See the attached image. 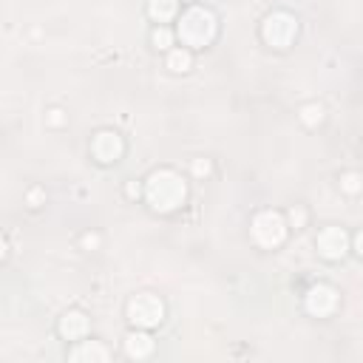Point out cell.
Returning a JSON list of instances; mask_svg holds the SVG:
<instances>
[{
  "instance_id": "1",
  "label": "cell",
  "mask_w": 363,
  "mask_h": 363,
  "mask_svg": "<svg viewBox=\"0 0 363 363\" xmlns=\"http://www.w3.org/2000/svg\"><path fill=\"white\" fill-rule=\"evenodd\" d=\"M145 199L150 202V207L157 213H170L179 204H185L188 199V188L182 176L170 168H162V170H154L145 182Z\"/></svg>"
},
{
  "instance_id": "2",
  "label": "cell",
  "mask_w": 363,
  "mask_h": 363,
  "mask_svg": "<svg viewBox=\"0 0 363 363\" xmlns=\"http://www.w3.org/2000/svg\"><path fill=\"white\" fill-rule=\"evenodd\" d=\"M216 17L204 6H191L179 17V37L188 48H204L210 40L216 37Z\"/></svg>"
},
{
  "instance_id": "3",
  "label": "cell",
  "mask_w": 363,
  "mask_h": 363,
  "mask_svg": "<svg viewBox=\"0 0 363 363\" xmlns=\"http://www.w3.org/2000/svg\"><path fill=\"white\" fill-rule=\"evenodd\" d=\"M253 238H256V245L272 250V247H278L281 241L287 238V222L281 213H272V210H264V213H258L253 219V227H250Z\"/></svg>"
},
{
  "instance_id": "4",
  "label": "cell",
  "mask_w": 363,
  "mask_h": 363,
  "mask_svg": "<svg viewBox=\"0 0 363 363\" xmlns=\"http://www.w3.org/2000/svg\"><path fill=\"white\" fill-rule=\"evenodd\" d=\"M165 318V304L154 292H139L128 301V321L139 329H150Z\"/></svg>"
},
{
  "instance_id": "5",
  "label": "cell",
  "mask_w": 363,
  "mask_h": 363,
  "mask_svg": "<svg viewBox=\"0 0 363 363\" xmlns=\"http://www.w3.org/2000/svg\"><path fill=\"white\" fill-rule=\"evenodd\" d=\"M295 32H298V23H295V17L287 15V12H272V15H267V20L261 23V37H264L272 48H287V46L292 43Z\"/></svg>"
},
{
  "instance_id": "6",
  "label": "cell",
  "mask_w": 363,
  "mask_h": 363,
  "mask_svg": "<svg viewBox=\"0 0 363 363\" xmlns=\"http://www.w3.org/2000/svg\"><path fill=\"white\" fill-rule=\"evenodd\" d=\"M91 154H94L103 165H111L125 154V142L119 139V134H114V131H100L94 136V142H91Z\"/></svg>"
},
{
  "instance_id": "7",
  "label": "cell",
  "mask_w": 363,
  "mask_h": 363,
  "mask_svg": "<svg viewBox=\"0 0 363 363\" xmlns=\"http://www.w3.org/2000/svg\"><path fill=\"white\" fill-rule=\"evenodd\" d=\"M304 307H307L310 315L324 318V315H329V312H335V307H338V292L332 290V287H326V284H318V287H312V290L307 292Z\"/></svg>"
},
{
  "instance_id": "8",
  "label": "cell",
  "mask_w": 363,
  "mask_h": 363,
  "mask_svg": "<svg viewBox=\"0 0 363 363\" xmlns=\"http://www.w3.org/2000/svg\"><path fill=\"white\" fill-rule=\"evenodd\" d=\"M346 245H349V238L341 227H326L318 233V253L329 261H338L346 256Z\"/></svg>"
},
{
  "instance_id": "9",
  "label": "cell",
  "mask_w": 363,
  "mask_h": 363,
  "mask_svg": "<svg viewBox=\"0 0 363 363\" xmlns=\"http://www.w3.org/2000/svg\"><path fill=\"white\" fill-rule=\"evenodd\" d=\"M85 332H88V318H85V312L69 310L63 318H60V335H63L66 341H80V338H85Z\"/></svg>"
},
{
  "instance_id": "10",
  "label": "cell",
  "mask_w": 363,
  "mask_h": 363,
  "mask_svg": "<svg viewBox=\"0 0 363 363\" xmlns=\"http://www.w3.org/2000/svg\"><path fill=\"white\" fill-rule=\"evenodd\" d=\"M154 352V338L145 335V332H131L125 335V355L128 357H148Z\"/></svg>"
},
{
  "instance_id": "11",
  "label": "cell",
  "mask_w": 363,
  "mask_h": 363,
  "mask_svg": "<svg viewBox=\"0 0 363 363\" xmlns=\"http://www.w3.org/2000/svg\"><path fill=\"white\" fill-rule=\"evenodd\" d=\"M148 15L154 20H159V26H165L168 20H173L179 15V0H150Z\"/></svg>"
},
{
  "instance_id": "12",
  "label": "cell",
  "mask_w": 363,
  "mask_h": 363,
  "mask_svg": "<svg viewBox=\"0 0 363 363\" xmlns=\"http://www.w3.org/2000/svg\"><path fill=\"white\" fill-rule=\"evenodd\" d=\"M191 66H193V57L188 48H173L168 54V69L173 74H185V71H191Z\"/></svg>"
},
{
  "instance_id": "13",
  "label": "cell",
  "mask_w": 363,
  "mask_h": 363,
  "mask_svg": "<svg viewBox=\"0 0 363 363\" xmlns=\"http://www.w3.org/2000/svg\"><path fill=\"white\" fill-rule=\"evenodd\" d=\"M105 360L108 357V349L105 346H100L97 341H91V344H82L80 349H74L71 352V360Z\"/></svg>"
},
{
  "instance_id": "14",
  "label": "cell",
  "mask_w": 363,
  "mask_h": 363,
  "mask_svg": "<svg viewBox=\"0 0 363 363\" xmlns=\"http://www.w3.org/2000/svg\"><path fill=\"white\" fill-rule=\"evenodd\" d=\"M301 123L304 125H310V128H315V125H321L324 123V105H318V103H307L304 108H301Z\"/></svg>"
},
{
  "instance_id": "15",
  "label": "cell",
  "mask_w": 363,
  "mask_h": 363,
  "mask_svg": "<svg viewBox=\"0 0 363 363\" xmlns=\"http://www.w3.org/2000/svg\"><path fill=\"white\" fill-rule=\"evenodd\" d=\"M341 191L349 193V196L360 193V191H363V179H360V173H355V170L344 173V176H341Z\"/></svg>"
},
{
  "instance_id": "16",
  "label": "cell",
  "mask_w": 363,
  "mask_h": 363,
  "mask_svg": "<svg viewBox=\"0 0 363 363\" xmlns=\"http://www.w3.org/2000/svg\"><path fill=\"white\" fill-rule=\"evenodd\" d=\"M150 40H154V46H157V48H168V46L173 43V35L168 32L165 26H159V28H154V35H150Z\"/></svg>"
},
{
  "instance_id": "17",
  "label": "cell",
  "mask_w": 363,
  "mask_h": 363,
  "mask_svg": "<svg viewBox=\"0 0 363 363\" xmlns=\"http://www.w3.org/2000/svg\"><path fill=\"white\" fill-rule=\"evenodd\" d=\"M46 123L54 125V128L66 125V111H63V108H48V111H46Z\"/></svg>"
},
{
  "instance_id": "18",
  "label": "cell",
  "mask_w": 363,
  "mask_h": 363,
  "mask_svg": "<svg viewBox=\"0 0 363 363\" xmlns=\"http://www.w3.org/2000/svg\"><path fill=\"white\" fill-rule=\"evenodd\" d=\"M290 224H292V227H304V224H307V210L295 204V207L290 210Z\"/></svg>"
},
{
  "instance_id": "19",
  "label": "cell",
  "mask_w": 363,
  "mask_h": 363,
  "mask_svg": "<svg viewBox=\"0 0 363 363\" xmlns=\"http://www.w3.org/2000/svg\"><path fill=\"white\" fill-rule=\"evenodd\" d=\"M80 245H82V250H97L100 247V233H85L80 238Z\"/></svg>"
},
{
  "instance_id": "20",
  "label": "cell",
  "mask_w": 363,
  "mask_h": 363,
  "mask_svg": "<svg viewBox=\"0 0 363 363\" xmlns=\"http://www.w3.org/2000/svg\"><path fill=\"white\" fill-rule=\"evenodd\" d=\"M191 170H193V176H207L210 173V159H193Z\"/></svg>"
},
{
  "instance_id": "21",
  "label": "cell",
  "mask_w": 363,
  "mask_h": 363,
  "mask_svg": "<svg viewBox=\"0 0 363 363\" xmlns=\"http://www.w3.org/2000/svg\"><path fill=\"white\" fill-rule=\"evenodd\" d=\"M26 199H28V207H40V204L46 202V193H43L40 188H35V191H28Z\"/></svg>"
},
{
  "instance_id": "22",
  "label": "cell",
  "mask_w": 363,
  "mask_h": 363,
  "mask_svg": "<svg viewBox=\"0 0 363 363\" xmlns=\"http://www.w3.org/2000/svg\"><path fill=\"white\" fill-rule=\"evenodd\" d=\"M125 193H128V199H139V193H142V188H139V182H128V185H125Z\"/></svg>"
},
{
  "instance_id": "23",
  "label": "cell",
  "mask_w": 363,
  "mask_h": 363,
  "mask_svg": "<svg viewBox=\"0 0 363 363\" xmlns=\"http://www.w3.org/2000/svg\"><path fill=\"white\" fill-rule=\"evenodd\" d=\"M355 250H357V253L363 256V230H360V233L355 236Z\"/></svg>"
}]
</instances>
